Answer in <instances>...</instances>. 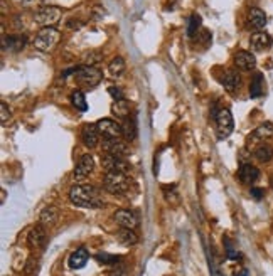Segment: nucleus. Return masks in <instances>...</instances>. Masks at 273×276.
Listing matches in <instances>:
<instances>
[{"label":"nucleus","mask_w":273,"mask_h":276,"mask_svg":"<svg viewBox=\"0 0 273 276\" xmlns=\"http://www.w3.org/2000/svg\"><path fill=\"white\" fill-rule=\"evenodd\" d=\"M95 259H96L98 263H101V264H118L120 256L108 255V253H100V255L95 256Z\"/></svg>","instance_id":"473e14b6"},{"label":"nucleus","mask_w":273,"mask_h":276,"mask_svg":"<svg viewBox=\"0 0 273 276\" xmlns=\"http://www.w3.org/2000/svg\"><path fill=\"white\" fill-rule=\"evenodd\" d=\"M0 192H2V194H0V202L4 204V202H5V190L2 189V190H0Z\"/></svg>","instance_id":"58836bf2"},{"label":"nucleus","mask_w":273,"mask_h":276,"mask_svg":"<svg viewBox=\"0 0 273 276\" xmlns=\"http://www.w3.org/2000/svg\"><path fill=\"white\" fill-rule=\"evenodd\" d=\"M247 19H248V24L253 27V29H263V27L266 25V22H268V19H266V14L258 7H251L248 10V17Z\"/></svg>","instance_id":"412c9836"},{"label":"nucleus","mask_w":273,"mask_h":276,"mask_svg":"<svg viewBox=\"0 0 273 276\" xmlns=\"http://www.w3.org/2000/svg\"><path fill=\"white\" fill-rule=\"evenodd\" d=\"M250 194H251V197H253V199H256V201H260V199H263L265 192H263V189H258V187H253V189L250 190Z\"/></svg>","instance_id":"e433bc0d"},{"label":"nucleus","mask_w":273,"mask_h":276,"mask_svg":"<svg viewBox=\"0 0 273 276\" xmlns=\"http://www.w3.org/2000/svg\"><path fill=\"white\" fill-rule=\"evenodd\" d=\"M27 46V37L22 34H2V49L4 51L19 52Z\"/></svg>","instance_id":"f8f14e48"},{"label":"nucleus","mask_w":273,"mask_h":276,"mask_svg":"<svg viewBox=\"0 0 273 276\" xmlns=\"http://www.w3.org/2000/svg\"><path fill=\"white\" fill-rule=\"evenodd\" d=\"M58 219H59V209L56 206H47L46 209H42V212L39 214V224H42L44 228L56 224Z\"/></svg>","instance_id":"4be33fe9"},{"label":"nucleus","mask_w":273,"mask_h":276,"mask_svg":"<svg viewBox=\"0 0 273 276\" xmlns=\"http://www.w3.org/2000/svg\"><path fill=\"white\" fill-rule=\"evenodd\" d=\"M100 131H98V126L96 123L91 125V123H86L83 128H81V140H83L85 147L88 148H95L100 142Z\"/></svg>","instance_id":"f3484780"},{"label":"nucleus","mask_w":273,"mask_h":276,"mask_svg":"<svg viewBox=\"0 0 273 276\" xmlns=\"http://www.w3.org/2000/svg\"><path fill=\"white\" fill-rule=\"evenodd\" d=\"M59 41H61V32L56 27H42L32 41V46L41 52H51L58 47Z\"/></svg>","instance_id":"f03ea898"},{"label":"nucleus","mask_w":273,"mask_h":276,"mask_svg":"<svg viewBox=\"0 0 273 276\" xmlns=\"http://www.w3.org/2000/svg\"><path fill=\"white\" fill-rule=\"evenodd\" d=\"M81 61H83V66H96L103 61V52L98 49H91V51H86L83 54Z\"/></svg>","instance_id":"c85d7f7f"},{"label":"nucleus","mask_w":273,"mask_h":276,"mask_svg":"<svg viewBox=\"0 0 273 276\" xmlns=\"http://www.w3.org/2000/svg\"><path fill=\"white\" fill-rule=\"evenodd\" d=\"M221 85L228 93H236L241 86V76L236 69H228L221 78Z\"/></svg>","instance_id":"6ab92c4d"},{"label":"nucleus","mask_w":273,"mask_h":276,"mask_svg":"<svg viewBox=\"0 0 273 276\" xmlns=\"http://www.w3.org/2000/svg\"><path fill=\"white\" fill-rule=\"evenodd\" d=\"M130 185H132V180L128 179V174L123 172H106L103 179V189L110 194L122 196L130 189Z\"/></svg>","instance_id":"20e7f679"},{"label":"nucleus","mask_w":273,"mask_h":276,"mask_svg":"<svg viewBox=\"0 0 273 276\" xmlns=\"http://www.w3.org/2000/svg\"><path fill=\"white\" fill-rule=\"evenodd\" d=\"M95 170V160L90 155V153H86L83 155L78 163H76V169H74V179L76 180H83L85 177H88V175Z\"/></svg>","instance_id":"4468645a"},{"label":"nucleus","mask_w":273,"mask_h":276,"mask_svg":"<svg viewBox=\"0 0 273 276\" xmlns=\"http://www.w3.org/2000/svg\"><path fill=\"white\" fill-rule=\"evenodd\" d=\"M71 104L81 113L88 112V101H86V98H85V93L79 90L71 93Z\"/></svg>","instance_id":"cd10ccee"},{"label":"nucleus","mask_w":273,"mask_h":276,"mask_svg":"<svg viewBox=\"0 0 273 276\" xmlns=\"http://www.w3.org/2000/svg\"><path fill=\"white\" fill-rule=\"evenodd\" d=\"M117 241L123 246H133L139 242V236H137L135 229L128 228H120L117 231Z\"/></svg>","instance_id":"5701e85b"},{"label":"nucleus","mask_w":273,"mask_h":276,"mask_svg":"<svg viewBox=\"0 0 273 276\" xmlns=\"http://www.w3.org/2000/svg\"><path fill=\"white\" fill-rule=\"evenodd\" d=\"M0 112H2V113H0V121H2V123H5V121L10 118V115H12V113H10L9 104L5 103V101L0 103Z\"/></svg>","instance_id":"c9c22d12"},{"label":"nucleus","mask_w":273,"mask_h":276,"mask_svg":"<svg viewBox=\"0 0 273 276\" xmlns=\"http://www.w3.org/2000/svg\"><path fill=\"white\" fill-rule=\"evenodd\" d=\"M214 120H216V135L220 140H225V138H228L233 133L234 120H233L231 112H229L228 108H221L214 117Z\"/></svg>","instance_id":"423d86ee"},{"label":"nucleus","mask_w":273,"mask_h":276,"mask_svg":"<svg viewBox=\"0 0 273 276\" xmlns=\"http://www.w3.org/2000/svg\"><path fill=\"white\" fill-rule=\"evenodd\" d=\"M125 59L123 58H120V56H117V58H113L112 61H110V64H108V76L110 78H113V79H117V78H120L123 73H125Z\"/></svg>","instance_id":"393cba45"},{"label":"nucleus","mask_w":273,"mask_h":276,"mask_svg":"<svg viewBox=\"0 0 273 276\" xmlns=\"http://www.w3.org/2000/svg\"><path fill=\"white\" fill-rule=\"evenodd\" d=\"M79 27H83V22H79V20H69L68 22V29L76 31V29H79Z\"/></svg>","instance_id":"4c0bfd02"},{"label":"nucleus","mask_w":273,"mask_h":276,"mask_svg":"<svg viewBox=\"0 0 273 276\" xmlns=\"http://www.w3.org/2000/svg\"><path fill=\"white\" fill-rule=\"evenodd\" d=\"M63 17V9L56 7V5H44V7L37 9L32 19L36 24H39L42 27H54Z\"/></svg>","instance_id":"39448f33"},{"label":"nucleus","mask_w":273,"mask_h":276,"mask_svg":"<svg viewBox=\"0 0 273 276\" xmlns=\"http://www.w3.org/2000/svg\"><path fill=\"white\" fill-rule=\"evenodd\" d=\"M101 165L106 172H123V174L130 172V165L127 160L123 157L110 155V153H105V157L101 158Z\"/></svg>","instance_id":"6e6552de"},{"label":"nucleus","mask_w":273,"mask_h":276,"mask_svg":"<svg viewBox=\"0 0 273 276\" xmlns=\"http://www.w3.org/2000/svg\"><path fill=\"white\" fill-rule=\"evenodd\" d=\"M234 276H248V271H247V269H243V271H239L238 274H234Z\"/></svg>","instance_id":"ea45409f"},{"label":"nucleus","mask_w":273,"mask_h":276,"mask_svg":"<svg viewBox=\"0 0 273 276\" xmlns=\"http://www.w3.org/2000/svg\"><path fill=\"white\" fill-rule=\"evenodd\" d=\"M113 220L120 228H128V229H137L140 224L139 216H137L133 211H128V209H118V211L113 214Z\"/></svg>","instance_id":"1a4fd4ad"},{"label":"nucleus","mask_w":273,"mask_h":276,"mask_svg":"<svg viewBox=\"0 0 273 276\" xmlns=\"http://www.w3.org/2000/svg\"><path fill=\"white\" fill-rule=\"evenodd\" d=\"M122 128H123V136L127 138L128 142H133L137 138V123H135V120H132V118L123 120Z\"/></svg>","instance_id":"7c9ffc66"},{"label":"nucleus","mask_w":273,"mask_h":276,"mask_svg":"<svg viewBox=\"0 0 273 276\" xmlns=\"http://www.w3.org/2000/svg\"><path fill=\"white\" fill-rule=\"evenodd\" d=\"M238 179L244 185H253L260 179V170L251 163H243L238 169Z\"/></svg>","instance_id":"2eb2a0df"},{"label":"nucleus","mask_w":273,"mask_h":276,"mask_svg":"<svg viewBox=\"0 0 273 276\" xmlns=\"http://www.w3.org/2000/svg\"><path fill=\"white\" fill-rule=\"evenodd\" d=\"M273 44V39L268 32H263V31H258V32H253L250 37V46L253 51L256 52H263V51H268Z\"/></svg>","instance_id":"9b49d317"},{"label":"nucleus","mask_w":273,"mask_h":276,"mask_svg":"<svg viewBox=\"0 0 273 276\" xmlns=\"http://www.w3.org/2000/svg\"><path fill=\"white\" fill-rule=\"evenodd\" d=\"M112 113H113L117 118H122V120L130 118V103L127 101V99L113 101V104H112Z\"/></svg>","instance_id":"a878e982"},{"label":"nucleus","mask_w":273,"mask_h":276,"mask_svg":"<svg viewBox=\"0 0 273 276\" xmlns=\"http://www.w3.org/2000/svg\"><path fill=\"white\" fill-rule=\"evenodd\" d=\"M201 24H203V19L198 14H193L187 20V36L189 37H196L198 32L201 31Z\"/></svg>","instance_id":"c756f323"},{"label":"nucleus","mask_w":273,"mask_h":276,"mask_svg":"<svg viewBox=\"0 0 273 276\" xmlns=\"http://www.w3.org/2000/svg\"><path fill=\"white\" fill-rule=\"evenodd\" d=\"M163 197L169 204H179V192L176 189V185H163Z\"/></svg>","instance_id":"2f4dec72"},{"label":"nucleus","mask_w":273,"mask_h":276,"mask_svg":"<svg viewBox=\"0 0 273 276\" xmlns=\"http://www.w3.org/2000/svg\"><path fill=\"white\" fill-rule=\"evenodd\" d=\"M263 93H265V78L261 73H256L250 82V96L260 98V96H263Z\"/></svg>","instance_id":"b1692460"},{"label":"nucleus","mask_w":273,"mask_h":276,"mask_svg":"<svg viewBox=\"0 0 273 276\" xmlns=\"http://www.w3.org/2000/svg\"><path fill=\"white\" fill-rule=\"evenodd\" d=\"M234 66L241 71H253L256 68V58L250 51H238L234 54Z\"/></svg>","instance_id":"a211bd4d"},{"label":"nucleus","mask_w":273,"mask_h":276,"mask_svg":"<svg viewBox=\"0 0 273 276\" xmlns=\"http://www.w3.org/2000/svg\"><path fill=\"white\" fill-rule=\"evenodd\" d=\"M198 42L199 44H203V47H209L211 46V42H212V36H211V32L207 31V29H201L198 32Z\"/></svg>","instance_id":"72a5a7b5"},{"label":"nucleus","mask_w":273,"mask_h":276,"mask_svg":"<svg viewBox=\"0 0 273 276\" xmlns=\"http://www.w3.org/2000/svg\"><path fill=\"white\" fill-rule=\"evenodd\" d=\"M88 259H90V253L86 247H78L73 255L69 256L68 259V264H69V268L71 269H81L83 266H86V263H88Z\"/></svg>","instance_id":"aec40b11"},{"label":"nucleus","mask_w":273,"mask_h":276,"mask_svg":"<svg viewBox=\"0 0 273 276\" xmlns=\"http://www.w3.org/2000/svg\"><path fill=\"white\" fill-rule=\"evenodd\" d=\"M255 158L258 162H270L273 158V147L268 143H260L258 147L255 148Z\"/></svg>","instance_id":"bb28decb"},{"label":"nucleus","mask_w":273,"mask_h":276,"mask_svg":"<svg viewBox=\"0 0 273 276\" xmlns=\"http://www.w3.org/2000/svg\"><path fill=\"white\" fill-rule=\"evenodd\" d=\"M98 131L105 136V138H120L123 135V128L118 121H115L112 118H101L96 121Z\"/></svg>","instance_id":"0eeeda50"},{"label":"nucleus","mask_w":273,"mask_h":276,"mask_svg":"<svg viewBox=\"0 0 273 276\" xmlns=\"http://www.w3.org/2000/svg\"><path fill=\"white\" fill-rule=\"evenodd\" d=\"M46 228L42 224H37L31 229L29 236H27V244H29L32 250H39L46 244Z\"/></svg>","instance_id":"dca6fc26"},{"label":"nucleus","mask_w":273,"mask_h":276,"mask_svg":"<svg viewBox=\"0 0 273 276\" xmlns=\"http://www.w3.org/2000/svg\"><path fill=\"white\" fill-rule=\"evenodd\" d=\"M108 93H110V96L115 99V101L125 99V93H123L122 88H118V86H110V88H108Z\"/></svg>","instance_id":"f704fd0d"},{"label":"nucleus","mask_w":273,"mask_h":276,"mask_svg":"<svg viewBox=\"0 0 273 276\" xmlns=\"http://www.w3.org/2000/svg\"><path fill=\"white\" fill-rule=\"evenodd\" d=\"M74 79L79 86L86 88V90H93L101 82L103 79V73L96 66H79V68H74Z\"/></svg>","instance_id":"7ed1b4c3"},{"label":"nucleus","mask_w":273,"mask_h":276,"mask_svg":"<svg viewBox=\"0 0 273 276\" xmlns=\"http://www.w3.org/2000/svg\"><path fill=\"white\" fill-rule=\"evenodd\" d=\"M271 136H273V123H270V121H265V123L258 125L248 135V145L261 143V142H265L266 138H271Z\"/></svg>","instance_id":"ddd939ff"},{"label":"nucleus","mask_w":273,"mask_h":276,"mask_svg":"<svg viewBox=\"0 0 273 276\" xmlns=\"http://www.w3.org/2000/svg\"><path fill=\"white\" fill-rule=\"evenodd\" d=\"M103 150L110 153V155H117V157H125L130 153L128 145L122 138H105L103 140Z\"/></svg>","instance_id":"9d476101"},{"label":"nucleus","mask_w":273,"mask_h":276,"mask_svg":"<svg viewBox=\"0 0 273 276\" xmlns=\"http://www.w3.org/2000/svg\"><path fill=\"white\" fill-rule=\"evenodd\" d=\"M69 201L78 207L83 209H96V207H103V199L100 196V192L95 185L90 184H79L71 187L69 190Z\"/></svg>","instance_id":"f257e3e1"}]
</instances>
